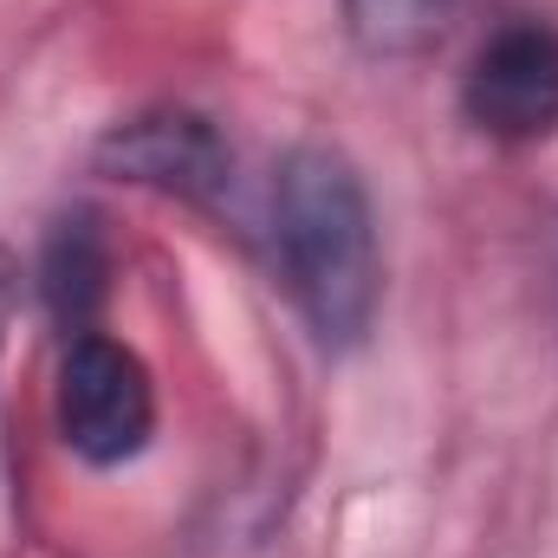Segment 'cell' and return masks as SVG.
I'll return each mask as SVG.
<instances>
[{
    "instance_id": "cell-1",
    "label": "cell",
    "mask_w": 558,
    "mask_h": 558,
    "mask_svg": "<svg viewBox=\"0 0 558 558\" xmlns=\"http://www.w3.org/2000/svg\"><path fill=\"white\" fill-rule=\"evenodd\" d=\"M274 260L279 286L292 292V305L318 331V344L344 351L371 331L377 299H384V260H377L371 189L351 169V156H338L325 143H299L279 162Z\"/></svg>"
},
{
    "instance_id": "cell-2",
    "label": "cell",
    "mask_w": 558,
    "mask_h": 558,
    "mask_svg": "<svg viewBox=\"0 0 558 558\" xmlns=\"http://www.w3.org/2000/svg\"><path fill=\"white\" fill-rule=\"evenodd\" d=\"M156 428V384L131 344L105 331H72L59 364V435L78 461L118 468L143 454Z\"/></svg>"
},
{
    "instance_id": "cell-3",
    "label": "cell",
    "mask_w": 558,
    "mask_h": 558,
    "mask_svg": "<svg viewBox=\"0 0 558 558\" xmlns=\"http://www.w3.org/2000/svg\"><path fill=\"white\" fill-rule=\"evenodd\" d=\"M461 111L494 143H539L558 131V26L507 20L461 78Z\"/></svg>"
},
{
    "instance_id": "cell-4",
    "label": "cell",
    "mask_w": 558,
    "mask_h": 558,
    "mask_svg": "<svg viewBox=\"0 0 558 558\" xmlns=\"http://www.w3.org/2000/svg\"><path fill=\"white\" fill-rule=\"evenodd\" d=\"M98 162L131 182L169 189V195H208L228 182V143L195 111H143L131 124H118L98 149Z\"/></svg>"
},
{
    "instance_id": "cell-5",
    "label": "cell",
    "mask_w": 558,
    "mask_h": 558,
    "mask_svg": "<svg viewBox=\"0 0 558 558\" xmlns=\"http://www.w3.org/2000/svg\"><path fill=\"white\" fill-rule=\"evenodd\" d=\"M39 286H46V305L59 312L65 331H92V312L111 292V247H105V228H98L92 208H72V215L52 221Z\"/></svg>"
},
{
    "instance_id": "cell-6",
    "label": "cell",
    "mask_w": 558,
    "mask_h": 558,
    "mask_svg": "<svg viewBox=\"0 0 558 558\" xmlns=\"http://www.w3.org/2000/svg\"><path fill=\"white\" fill-rule=\"evenodd\" d=\"M468 0H344V26L371 59H416L428 52Z\"/></svg>"
},
{
    "instance_id": "cell-7",
    "label": "cell",
    "mask_w": 558,
    "mask_h": 558,
    "mask_svg": "<svg viewBox=\"0 0 558 558\" xmlns=\"http://www.w3.org/2000/svg\"><path fill=\"white\" fill-rule=\"evenodd\" d=\"M7 305H13V279H7V254H0V331H7Z\"/></svg>"
}]
</instances>
